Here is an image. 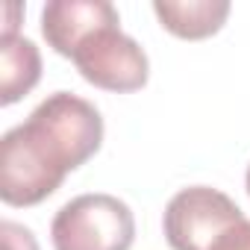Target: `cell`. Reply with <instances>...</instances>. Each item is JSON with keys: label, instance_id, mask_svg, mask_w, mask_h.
<instances>
[{"label": "cell", "instance_id": "10", "mask_svg": "<svg viewBox=\"0 0 250 250\" xmlns=\"http://www.w3.org/2000/svg\"><path fill=\"white\" fill-rule=\"evenodd\" d=\"M247 194H250V168H247Z\"/></svg>", "mask_w": 250, "mask_h": 250}, {"label": "cell", "instance_id": "7", "mask_svg": "<svg viewBox=\"0 0 250 250\" xmlns=\"http://www.w3.org/2000/svg\"><path fill=\"white\" fill-rule=\"evenodd\" d=\"M42 77L39 47L24 36H3L0 42V103L12 106Z\"/></svg>", "mask_w": 250, "mask_h": 250}, {"label": "cell", "instance_id": "6", "mask_svg": "<svg viewBox=\"0 0 250 250\" xmlns=\"http://www.w3.org/2000/svg\"><path fill=\"white\" fill-rule=\"evenodd\" d=\"M153 12L168 33L180 39H206L224 27L229 3L227 0H188V3L186 0H156Z\"/></svg>", "mask_w": 250, "mask_h": 250}, {"label": "cell", "instance_id": "3", "mask_svg": "<svg viewBox=\"0 0 250 250\" xmlns=\"http://www.w3.org/2000/svg\"><path fill=\"white\" fill-rule=\"evenodd\" d=\"M83 80L106 91H136L147 83V53L136 39L121 33V18H109L88 30L68 56Z\"/></svg>", "mask_w": 250, "mask_h": 250}, {"label": "cell", "instance_id": "9", "mask_svg": "<svg viewBox=\"0 0 250 250\" xmlns=\"http://www.w3.org/2000/svg\"><path fill=\"white\" fill-rule=\"evenodd\" d=\"M0 235H3V250H39L36 235L27 227L15 224V221H3V224H0Z\"/></svg>", "mask_w": 250, "mask_h": 250}, {"label": "cell", "instance_id": "1", "mask_svg": "<svg viewBox=\"0 0 250 250\" xmlns=\"http://www.w3.org/2000/svg\"><path fill=\"white\" fill-rule=\"evenodd\" d=\"M103 142L94 103L56 91L0 139V197L9 206H36L50 197L68 171L85 165Z\"/></svg>", "mask_w": 250, "mask_h": 250}, {"label": "cell", "instance_id": "4", "mask_svg": "<svg viewBox=\"0 0 250 250\" xmlns=\"http://www.w3.org/2000/svg\"><path fill=\"white\" fill-rule=\"evenodd\" d=\"M244 212L218 188L191 186L171 197L165 209V238L174 250H209L212 241L238 224Z\"/></svg>", "mask_w": 250, "mask_h": 250}, {"label": "cell", "instance_id": "2", "mask_svg": "<svg viewBox=\"0 0 250 250\" xmlns=\"http://www.w3.org/2000/svg\"><path fill=\"white\" fill-rule=\"evenodd\" d=\"M50 238L56 250H130L136 218L112 194H80L56 212Z\"/></svg>", "mask_w": 250, "mask_h": 250}, {"label": "cell", "instance_id": "5", "mask_svg": "<svg viewBox=\"0 0 250 250\" xmlns=\"http://www.w3.org/2000/svg\"><path fill=\"white\" fill-rule=\"evenodd\" d=\"M115 15L118 9L106 0H53L42 12V33L59 56H71V47L88 30Z\"/></svg>", "mask_w": 250, "mask_h": 250}, {"label": "cell", "instance_id": "8", "mask_svg": "<svg viewBox=\"0 0 250 250\" xmlns=\"http://www.w3.org/2000/svg\"><path fill=\"white\" fill-rule=\"evenodd\" d=\"M209 250H250V221L241 218L238 224H232L229 229H224Z\"/></svg>", "mask_w": 250, "mask_h": 250}]
</instances>
